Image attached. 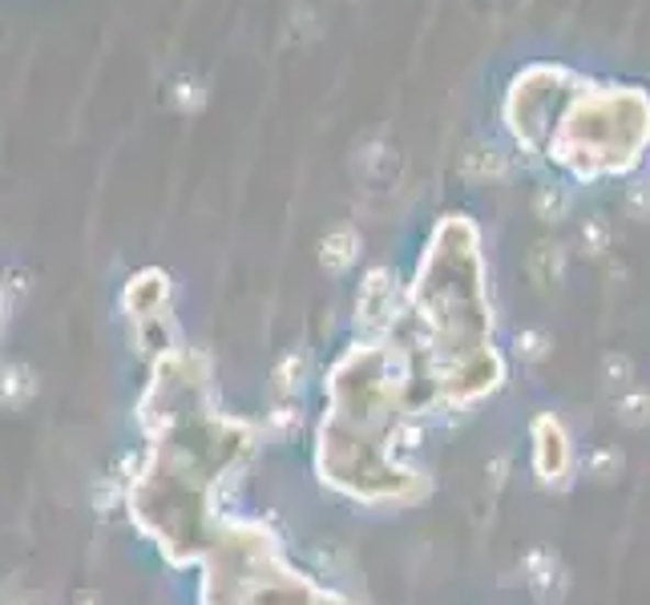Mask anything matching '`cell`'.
Returning <instances> with one entry per match:
<instances>
[{
	"label": "cell",
	"mask_w": 650,
	"mask_h": 605,
	"mask_svg": "<svg viewBox=\"0 0 650 605\" xmlns=\"http://www.w3.org/2000/svg\"><path fill=\"white\" fill-rule=\"evenodd\" d=\"M534 472L541 477V484H565L574 472V445L558 416L534 421Z\"/></svg>",
	"instance_id": "277c9868"
},
{
	"label": "cell",
	"mask_w": 650,
	"mask_h": 605,
	"mask_svg": "<svg viewBox=\"0 0 650 605\" xmlns=\"http://www.w3.org/2000/svg\"><path fill=\"white\" fill-rule=\"evenodd\" d=\"M339 238H344L348 247H356V235H351V231H336V235L327 238V243H332V247H339ZM351 259H356L351 250H324V262L332 267V271H344V267H351Z\"/></svg>",
	"instance_id": "8992f818"
},
{
	"label": "cell",
	"mask_w": 650,
	"mask_h": 605,
	"mask_svg": "<svg viewBox=\"0 0 650 605\" xmlns=\"http://www.w3.org/2000/svg\"><path fill=\"white\" fill-rule=\"evenodd\" d=\"M618 416H623L626 424H630V428H642V424L650 421V395L647 392H635V395H623V400H618Z\"/></svg>",
	"instance_id": "5b68a950"
},
{
	"label": "cell",
	"mask_w": 650,
	"mask_h": 605,
	"mask_svg": "<svg viewBox=\"0 0 650 605\" xmlns=\"http://www.w3.org/2000/svg\"><path fill=\"white\" fill-rule=\"evenodd\" d=\"M404 323H408V335H396L416 359L428 412L473 408L477 400L501 388L505 359L493 347L477 235L461 219L437 231V247L421 262L416 295Z\"/></svg>",
	"instance_id": "7a4b0ae2"
},
{
	"label": "cell",
	"mask_w": 650,
	"mask_h": 605,
	"mask_svg": "<svg viewBox=\"0 0 650 605\" xmlns=\"http://www.w3.org/2000/svg\"><path fill=\"white\" fill-rule=\"evenodd\" d=\"M315 469L356 505H413L428 481L404 460L413 424L428 416L421 371L401 335H360L327 371Z\"/></svg>",
	"instance_id": "6da1fadb"
},
{
	"label": "cell",
	"mask_w": 650,
	"mask_h": 605,
	"mask_svg": "<svg viewBox=\"0 0 650 605\" xmlns=\"http://www.w3.org/2000/svg\"><path fill=\"white\" fill-rule=\"evenodd\" d=\"M202 605H348L295 569L259 520H218L202 553Z\"/></svg>",
	"instance_id": "3957f363"
}]
</instances>
